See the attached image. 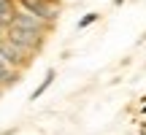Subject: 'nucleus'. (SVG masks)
Segmentation results:
<instances>
[{
    "instance_id": "obj_1",
    "label": "nucleus",
    "mask_w": 146,
    "mask_h": 135,
    "mask_svg": "<svg viewBox=\"0 0 146 135\" xmlns=\"http://www.w3.org/2000/svg\"><path fill=\"white\" fill-rule=\"evenodd\" d=\"M5 38H8L11 43H16L19 49H25L27 54L41 52V46H43V35H41V32L22 30V27H14V24H8V27H5Z\"/></svg>"
},
{
    "instance_id": "obj_2",
    "label": "nucleus",
    "mask_w": 146,
    "mask_h": 135,
    "mask_svg": "<svg viewBox=\"0 0 146 135\" xmlns=\"http://www.w3.org/2000/svg\"><path fill=\"white\" fill-rule=\"evenodd\" d=\"M0 60L8 68H25L30 65V54L25 49H19L16 43H11L8 38H0Z\"/></svg>"
},
{
    "instance_id": "obj_3",
    "label": "nucleus",
    "mask_w": 146,
    "mask_h": 135,
    "mask_svg": "<svg viewBox=\"0 0 146 135\" xmlns=\"http://www.w3.org/2000/svg\"><path fill=\"white\" fill-rule=\"evenodd\" d=\"M22 5H25L30 14H35L38 19H43V22H49L52 24L54 19H57V14H60V8L52 3V0H19Z\"/></svg>"
},
{
    "instance_id": "obj_4",
    "label": "nucleus",
    "mask_w": 146,
    "mask_h": 135,
    "mask_svg": "<svg viewBox=\"0 0 146 135\" xmlns=\"http://www.w3.org/2000/svg\"><path fill=\"white\" fill-rule=\"evenodd\" d=\"M11 24H14V27H22V30L41 32V35H46V30H49V22L38 19V16H35V14H30V11H16Z\"/></svg>"
},
{
    "instance_id": "obj_5",
    "label": "nucleus",
    "mask_w": 146,
    "mask_h": 135,
    "mask_svg": "<svg viewBox=\"0 0 146 135\" xmlns=\"http://www.w3.org/2000/svg\"><path fill=\"white\" fill-rule=\"evenodd\" d=\"M14 0H0V27H8L11 22H14Z\"/></svg>"
},
{
    "instance_id": "obj_6",
    "label": "nucleus",
    "mask_w": 146,
    "mask_h": 135,
    "mask_svg": "<svg viewBox=\"0 0 146 135\" xmlns=\"http://www.w3.org/2000/svg\"><path fill=\"white\" fill-rule=\"evenodd\" d=\"M54 76H57V73H54V70H46V76H43V81H41V87H38V89H35V92H33V95H30V100H33V103H35V100H38V97H41V95H43V92H46V89H49V87H52V81H54Z\"/></svg>"
},
{
    "instance_id": "obj_7",
    "label": "nucleus",
    "mask_w": 146,
    "mask_h": 135,
    "mask_svg": "<svg viewBox=\"0 0 146 135\" xmlns=\"http://www.w3.org/2000/svg\"><path fill=\"white\" fill-rule=\"evenodd\" d=\"M16 81V73H11V68L0 60V87H8V84Z\"/></svg>"
},
{
    "instance_id": "obj_8",
    "label": "nucleus",
    "mask_w": 146,
    "mask_h": 135,
    "mask_svg": "<svg viewBox=\"0 0 146 135\" xmlns=\"http://www.w3.org/2000/svg\"><path fill=\"white\" fill-rule=\"evenodd\" d=\"M98 16H100V14H95V11H92V14H87L81 22H78V30H84V27H89L92 22H98Z\"/></svg>"
},
{
    "instance_id": "obj_9",
    "label": "nucleus",
    "mask_w": 146,
    "mask_h": 135,
    "mask_svg": "<svg viewBox=\"0 0 146 135\" xmlns=\"http://www.w3.org/2000/svg\"><path fill=\"white\" fill-rule=\"evenodd\" d=\"M114 3H116V5H119V3H125V0H114Z\"/></svg>"
}]
</instances>
